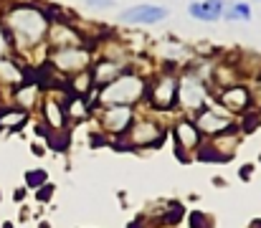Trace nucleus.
I'll use <instances>...</instances> for the list:
<instances>
[{
    "instance_id": "6ab92c4d",
    "label": "nucleus",
    "mask_w": 261,
    "mask_h": 228,
    "mask_svg": "<svg viewBox=\"0 0 261 228\" xmlns=\"http://www.w3.org/2000/svg\"><path fill=\"white\" fill-rule=\"evenodd\" d=\"M28 122V112L15 107V104H5L0 107V132H18L23 130Z\"/></svg>"
},
{
    "instance_id": "ddd939ff",
    "label": "nucleus",
    "mask_w": 261,
    "mask_h": 228,
    "mask_svg": "<svg viewBox=\"0 0 261 228\" xmlns=\"http://www.w3.org/2000/svg\"><path fill=\"white\" fill-rule=\"evenodd\" d=\"M127 71V64H119V61H112V59H99L94 66H91V81L96 89L112 84L117 76H122Z\"/></svg>"
},
{
    "instance_id": "393cba45",
    "label": "nucleus",
    "mask_w": 261,
    "mask_h": 228,
    "mask_svg": "<svg viewBox=\"0 0 261 228\" xmlns=\"http://www.w3.org/2000/svg\"><path fill=\"white\" fill-rule=\"evenodd\" d=\"M10 54H13V46H10V38H8L3 23H0V59H3V56H10Z\"/></svg>"
},
{
    "instance_id": "f3484780",
    "label": "nucleus",
    "mask_w": 261,
    "mask_h": 228,
    "mask_svg": "<svg viewBox=\"0 0 261 228\" xmlns=\"http://www.w3.org/2000/svg\"><path fill=\"white\" fill-rule=\"evenodd\" d=\"M38 96H41V81H23L20 86L13 89V104L25 112H31L38 104Z\"/></svg>"
},
{
    "instance_id": "5701e85b",
    "label": "nucleus",
    "mask_w": 261,
    "mask_h": 228,
    "mask_svg": "<svg viewBox=\"0 0 261 228\" xmlns=\"http://www.w3.org/2000/svg\"><path fill=\"white\" fill-rule=\"evenodd\" d=\"M46 180H48L46 170H28L25 172V188H31V190H38L41 185H46Z\"/></svg>"
},
{
    "instance_id": "dca6fc26",
    "label": "nucleus",
    "mask_w": 261,
    "mask_h": 228,
    "mask_svg": "<svg viewBox=\"0 0 261 228\" xmlns=\"http://www.w3.org/2000/svg\"><path fill=\"white\" fill-rule=\"evenodd\" d=\"M239 142H241V137L236 135V127H233V130H228V132H223V135H216V137L208 142V147L213 150L218 162H226L228 157H233Z\"/></svg>"
},
{
    "instance_id": "4468645a",
    "label": "nucleus",
    "mask_w": 261,
    "mask_h": 228,
    "mask_svg": "<svg viewBox=\"0 0 261 228\" xmlns=\"http://www.w3.org/2000/svg\"><path fill=\"white\" fill-rule=\"evenodd\" d=\"M223 0H193L188 5V15L203 23H216L218 18H223Z\"/></svg>"
},
{
    "instance_id": "2eb2a0df",
    "label": "nucleus",
    "mask_w": 261,
    "mask_h": 228,
    "mask_svg": "<svg viewBox=\"0 0 261 228\" xmlns=\"http://www.w3.org/2000/svg\"><path fill=\"white\" fill-rule=\"evenodd\" d=\"M23 81H28V74H25L23 64L15 61L13 56H3V59H0V86L15 89V86H20Z\"/></svg>"
},
{
    "instance_id": "412c9836",
    "label": "nucleus",
    "mask_w": 261,
    "mask_h": 228,
    "mask_svg": "<svg viewBox=\"0 0 261 228\" xmlns=\"http://www.w3.org/2000/svg\"><path fill=\"white\" fill-rule=\"evenodd\" d=\"M223 18L226 20H244V23H249L251 20V8L246 3H231L228 8H223Z\"/></svg>"
},
{
    "instance_id": "1a4fd4ad",
    "label": "nucleus",
    "mask_w": 261,
    "mask_h": 228,
    "mask_svg": "<svg viewBox=\"0 0 261 228\" xmlns=\"http://www.w3.org/2000/svg\"><path fill=\"white\" fill-rule=\"evenodd\" d=\"M168 18V8L165 5H152V3H140V5H129L127 10L119 13V20L127 26H152Z\"/></svg>"
},
{
    "instance_id": "bb28decb",
    "label": "nucleus",
    "mask_w": 261,
    "mask_h": 228,
    "mask_svg": "<svg viewBox=\"0 0 261 228\" xmlns=\"http://www.w3.org/2000/svg\"><path fill=\"white\" fill-rule=\"evenodd\" d=\"M51 195H54V185H51V183H46V185H41V188L36 190V200H41V203H46Z\"/></svg>"
},
{
    "instance_id": "20e7f679",
    "label": "nucleus",
    "mask_w": 261,
    "mask_h": 228,
    "mask_svg": "<svg viewBox=\"0 0 261 228\" xmlns=\"http://www.w3.org/2000/svg\"><path fill=\"white\" fill-rule=\"evenodd\" d=\"M150 99V107L158 109V112H168L177 104V74L173 71H165V74L155 76L152 84L147 86V94Z\"/></svg>"
},
{
    "instance_id": "f257e3e1",
    "label": "nucleus",
    "mask_w": 261,
    "mask_h": 228,
    "mask_svg": "<svg viewBox=\"0 0 261 228\" xmlns=\"http://www.w3.org/2000/svg\"><path fill=\"white\" fill-rule=\"evenodd\" d=\"M0 23L10 38V46L15 54H25L38 48L51 28V18L43 8L33 3H13L3 10Z\"/></svg>"
},
{
    "instance_id": "4be33fe9",
    "label": "nucleus",
    "mask_w": 261,
    "mask_h": 228,
    "mask_svg": "<svg viewBox=\"0 0 261 228\" xmlns=\"http://www.w3.org/2000/svg\"><path fill=\"white\" fill-rule=\"evenodd\" d=\"M71 89H74V94L76 96H87L89 91L94 89V81H91V71H82V74H76V76H71Z\"/></svg>"
},
{
    "instance_id": "aec40b11",
    "label": "nucleus",
    "mask_w": 261,
    "mask_h": 228,
    "mask_svg": "<svg viewBox=\"0 0 261 228\" xmlns=\"http://www.w3.org/2000/svg\"><path fill=\"white\" fill-rule=\"evenodd\" d=\"M64 109H66V119H76V122H84L89 117V104L84 96H71L69 102H64Z\"/></svg>"
},
{
    "instance_id": "6e6552de",
    "label": "nucleus",
    "mask_w": 261,
    "mask_h": 228,
    "mask_svg": "<svg viewBox=\"0 0 261 228\" xmlns=\"http://www.w3.org/2000/svg\"><path fill=\"white\" fill-rule=\"evenodd\" d=\"M165 137V130L155 119H135L127 130L129 147H158Z\"/></svg>"
},
{
    "instance_id": "cd10ccee",
    "label": "nucleus",
    "mask_w": 261,
    "mask_h": 228,
    "mask_svg": "<svg viewBox=\"0 0 261 228\" xmlns=\"http://www.w3.org/2000/svg\"><path fill=\"white\" fill-rule=\"evenodd\" d=\"M89 8H96V10H107V8H112L114 5V0H87Z\"/></svg>"
},
{
    "instance_id": "7ed1b4c3",
    "label": "nucleus",
    "mask_w": 261,
    "mask_h": 228,
    "mask_svg": "<svg viewBox=\"0 0 261 228\" xmlns=\"http://www.w3.org/2000/svg\"><path fill=\"white\" fill-rule=\"evenodd\" d=\"M48 69L59 74L76 76L91 66V48L87 46H69V48H51L48 54Z\"/></svg>"
},
{
    "instance_id": "a211bd4d",
    "label": "nucleus",
    "mask_w": 261,
    "mask_h": 228,
    "mask_svg": "<svg viewBox=\"0 0 261 228\" xmlns=\"http://www.w3.org/2000/svg\"><path fill=\"white\" fill-rule=\"evenodd\" d=\"M43 122L51 132H64L66 130V109H64V102L59 99H46L43 102Z\"/></svg>"
},
{
    "instance_id": "a878e982",
    "label": "nucleus",
    "mask_w": 261,
    "mask_h": 228,
    "mask_svg": "<svg viewBox=\"0 0 261 228\" xmlns=\"http://www.w3.org/2000/svg\"><path fill=\"white\" fill-rule=\"evenodd\" d=\"M251 107H256V112L261 109V74L254 81V89H251Z\"/></svg>"
},
{
    "instance_id": "423d86ee",
    "label": "nucleus",
    "mask_w": 261,
    "mask_h": 228,
    "mask_svg": "<svg viewBox=\"0 0 261 228\" xmlns=\"http://www.w3.org/2000/svg\"><path fill=\"white\" fill-rule=\"evenodd\" d=\"M193 122H195L198 132L200 135H208V137H216V135H223V132L233 130L231 114H226L223 107L218 109V107H211V104H205L203 109H198L193 114Z\"/></svg>"
},
{
    "instance_id": "f8f14e48",
    "label": "nucleus",
    "mask_w": 261,
    "mask_h": 228,
    "mask_svg": "<svg viewBox=\"0 0 261 228\" xmlns=\"http://www.w3.org/2000/svg\"><path fill=\"white\" fill-rule=\"evenodd\" d=\"M46 41L51 43V48H69V46H84L82 43V36L74 26L64 23V20H51V28H48V36Z\"/></svg>"
},
{
    "instance_id": "9b49d317",
    "label": "nucleus",
    "mask_w": 261,
    "mask_h": 228,
    "mask_svg": "<svg viewBox=\"0 0 261 228\" xmlns=\"http://www.w3.org/2000/svg\"><path fill=\"white\" fill-rule=\"evenodd\" d=\"M218 104L226 109V112H249L251 109V89L244 86V84H231V86H223L218 91Z\"/></svg>"
},
{
    "instance_id": "f03ea898",
    "label": "nucleus",
    "mask_w": 261,
    "mask_h": 228,
    "mask_svg": "<svg viewBox=\"0 0 261 228\" xmlns=\"http://www.w3.org/2000/svg\"><path fill=\"white\" fill-rule=\"evenodd\" d=\"M147 94V81L140 74L124 71L122 76H117L112 84L101 86L96 91V104L99 107H114V104H137L142 96Z\"/></svg>"
},
{
    "instance_id": "9d476101",
    "label": "nucleus",
    "mask_w": 261,
    "mask_h": 228,
    "mask_svg": "<svg viewBox=\"0 0 261 228\" xmlns=\"http://www.w3.org/2000/svg\"><path fill=\"white\" fill-rule=\"evenodd\" d=\"M173 137H175V155H180L182 162H188V155L198 150L200 147V140H203V135L198 132V127H195L193 119L175 122Z\"/></svg>"
},
{
    "instance_id": "b1692460",
    "label": "nucleus",
    "mask_w": 261,
    "mask_h": 228,
    "mask_svg": "<svg viewBox=\"0 0 261 228\" xmlns=\"http://www.w3.org/2000/svg\"><path fill=\"white\" fill-rule=\"evenodd\" d=\"M190 228H213V223H211V218L205 216V213H190Z\"/></svg>"
},
{
    "instance_id": "c85d7f7f",
    "label": "nucleus",
    "mask_w": 261,
    "mask_h": 228,
    "mask_svg": "<svg viewBox=\"0 0 261 228\" xmlns=\"http://www.w3.org/2000/svg\"><path fill=\"white\" fill-rule=\"evenodd\" d=\"M23 195H25V190H23V188H20V190H15V193H13V198H15V200H23Z\"/></svg>"
},
{
    "instance_id": "0eeeda50",
    "label": "nucleus",
    "mask_w": 261,
    "mask_h": 228,
    "mask_svg": "<svg viewBox=\"0 0 261 228\" xmlns=\"http://www.w3.org/2000/svg\"><path fill=\"white\" fill-rule=\"evenodd\" d=\"M135 122V109L127 104H114V107H101L99 112V124L107 135L112 137H122L127 135V130Z\"/></svg>"
},
{
    "instance_id": "39448f33",
    "label": "nucleus",
    "mask_w": 261,
    "mask_h": 228,
    "mask_svg": "<svg viewBox=\"0 0 261 228\" xmlns=\"http://www.w3.org/2000/svg\"><path fill=\"white\" fill-rule=\"evenodd\" d=\"M177 104L195 114L198 109H203L208 104V91H205V84L203 79L195 74H182L177 76Z\"/></svg>"
}]
</instances>
